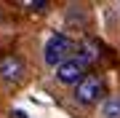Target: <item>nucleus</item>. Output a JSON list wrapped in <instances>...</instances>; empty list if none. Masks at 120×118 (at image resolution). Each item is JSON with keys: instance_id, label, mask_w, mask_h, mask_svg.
<instances>
[{"instance_id": "obj_3", "label": "nucleus", "mask_w": 120, "mask_h": 118, "mask_svg": "<svg viewBox=\"0 0 120 118\" xmlns=\"http://www.w3.org/2000/svg\"><path fill=\"white\" fill-rule=\"evenodd\" d=\"M86 75H88V65L77 57V54H75L72 59L61 62V65L56 67V81L64 83V86H75V83H80Z\"/></svg>"}, {"instance_id": "obj_2", "label": "nucleus", "mask_w": 120, "mask_h": 118, "mask_svg": "<svg viewBox=\"0 0 120 118\" xmlns=\"http://www.w3.org/2000/svg\"><path fill=\"white\" fill-rule=\"evenodd\" d=\"M104 97H107V83L96 73H88L80 83H75V99L80 105H96Z\"/></svg>"}, {"instance_id": "obj_5", "label": "nucleus", "mask_w": 120, "mask_h": 118, "mask_svg": "<svg viewBox=\"0 0 120 118\" xmlns=\"http://www.w3.org/2000/svg\"><path fill=\"white\" fill-rule=\"evenodd\" d=\"M101 115L104 118H120V94H112V97L101 99Z\"/></svg>"}, {"instance_id": "obj_7", "label": "nucleus", "mask_w": 120, "mask_h": 118, "mask_svg": "<svg viewBox=\"0 0 120 118\" xmlns=\"http://www.w3.org/2000/svg\"><path fill=\"white\" fill-rule=\"evenodd\" d=\"M0 19H3V8H0Z\"/></svg>"}, {"instance_id": "obj_4", "label": "nucleus", "mask_w": 120, "mask_h": 118, "mask_svg": "<svg viewBox=\"0 0 120 118\" xmlns=\"http://www.w3.org/2000/svg\"><path fill=\"white\" fill-rule=\"evenodd\" d=\"M24 59L16 57V54H5V57H0V78L5 83H19L24 78Z\"/></svg>"}, {"instance_id": "obj_1", "label": "nucleus", "mask_w": 120, "mask_h": 118, "mask_svg": "<svg viewBox=\"0 0 120 118\" xmlns=\"http://www.w3.org/2000/svg\"><path fill=\"white\" fill-rule=\"evenodd\" d=\"M75 40L69 38V35H64V32H56V35H51L48 38V43H45V48H43V62L48 67H59L61 62H67V59H72L75 57Z\"/></svg>"}, {"instance_id": "obj_6", "label": "nucleus", "mask_w": 120, "mask_h": 118, "mask_svg": "<svg viewBox=\"0 0 120 118\" xmlns=\"http://www.w3.org/2000/svg\"><path fill=\"white\" fill-rule=\"evenodd\" d=\"M22 8H27V11H45V8H51V3H45V0H38V3H32V0H22Z\"/></svg>"}]
</instances>
